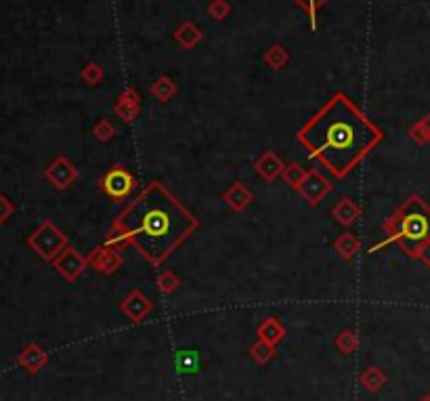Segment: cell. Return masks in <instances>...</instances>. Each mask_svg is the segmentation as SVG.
<instances>
[{
	"label": "cell",
	"instance_id": "cell-1",
	"mask_svg": "<svg viewBox=\"0 0 430 401\" xmlns=\"http://www.w3.org/2000/svg\"><path fill=\"white\" fill-rule=\"evenodd\" d=\"M200 227L179 200L162 185L151 181L111 223L106 238L109 248L133 244L151 265H162Z\"/></svg>",
	"mask_w": 430,
	"mask_h": 401
},
{
	"label": "cell",
	"instance_id": "cell-2",
	"mask_svg": "<svg viewBox=\"0 0 430 401\" xmlns=\"http://www.w3.org/2000/svg\"><path fill=\"white\" fill-rule=\"evenodd\" d=\"M309 158L319 160L336 179H344L384 139V133L344 93L334 97L296 133Z\"/></svg>",
	"mask_w": 430,
	"mask_h": 401
},
{
	"label": "cell",
	"instance_id": "cell-3",
	"mask_svg": "<svg viewBox=\"0 0 430 401\" xmlns=\"http://www.w3.org/2000/svg\"><path fill=\"white\" fill-rule=\"evenodd\" d=\"M384 231L389 238L376 244L372 253L382 248L384 244L394 242L411 258H418L420 250L430 240V208L426 206V202L418 196H409L394 210L393 217L384 223Z\"/></svg>",
	"mask_w": 430,
	"mask_h": 401
},
{
	"label": "cell",
	"instance_id": "cell-4",
	"mask_svg": "<svg viewBox=\"0 0 430 401\" xmlns=\"http://www.w3.org/2000/svg\"><path fill=\"white\" fill-rule=\"evenodd\" d=\"M28 246L36 253L42 260L53 263L57 256L68 248V235L51 220H42L36 231L28 238Z\"/></svg>",
	"mask_w": 430,
	"mask_h": 401
},
{
	"label": "cell",
	"instance_id": "cell-5",
	"mask_svg": "<svg viewBox=\"0 0 430 401\" xmlns=\"http://www.w3.org/2000/svg\"><path fill=\"white\" fill-rule=\"evenodd\" d=\"M137 187V179L124 166H113L101 179V189L113 200H126Z\"/></svg>",
	"mask_w": 430,
	"mask_h": 401
},
{
	"label": "cell",
	"instance_id": "cell-6",
	"mask_svg": "<svg viewBox=\"0 0 430 401\" xmlns=\"http://www.w3.org/2000/svg\"><path fill=\"white\" fill-rule=\"evenodd\" d=\"M86 265H88L86 258L80 255L76 248H72V246H68L61 255L53 260L55 271H57L66 282H76V280L82 275V271L86 269Z\"/></svg>",
	"mask_w": 430,
	"mask_h": 401
},
{
	"label": "cell",
	"instance_id": "cell-7",
	"mask_svg": "<svg viewBox=\"0 0 430 401\" xmlns=\"http://www.w3.org/2000/svg\"><path fill=\"white\" fill-rule=\"evenodd\" d=\"M44 179L51 183L55 189H68L78 179V168L73 166L66 156H59L44 171Z\"/></svg>",
	"mask_w": 430,
	"mask_h": 401
},
{
	"label": "cell",
	"instance_id": "cell-8",
	"mask_svg": "<svg viewBox=\"0 0 430 401\" xmlns=\"http://www.w3.org/2000/svg\"><path fill=\"white\" fill-rule=\"evenodd\" d=\"M86 263L101 275H111L116 273L122 265H124V256L118 255L116 248H109V246H99L95 248L91 255L86 256Z\"/></svg>",
	"mask_w": 430,
	"mask_h": 401
},
{
	"label": "cell",
	"instance_id": "cell-9",
	"mask_svg": "<svg viewBox=\"0 0 430 401\" xmlns=\"http://www.w3.org/2000/svg\"><path fill=\"white\" fill-rule=\"evenodd\" d=\"M311 206H317L323 198L332 191V183L323 177L319 171H309L307 179L300 183V187L296 189Z\"/></svg>",
	"mask_w": 430,
	"mask_h": 401
},
{
	"label": "cell",
	"instance_id": "cell-10",
	"mask_svg": "<svg viewBox=\"0 0 430 401\" xmlns=\"http://www.w3.org/2000/svg\"><path fill=\"white\" fill-rule=\"evenodd\" d=\"M113 113L122 120V122H133L135 118H139L141 113V95L133 88V86H126L116 103H113Z\"/></svg>",
	"mask_w": 430,
	"mask_h": 401
},
{
	"label": "cell",
	"instance_id": "cell-11",
	"mask_svg": "<svg viewBox=\"0 0 430 401\" xmlns=\"http://www.w3.org/2000/svg\"><path fill=\"white\" fill-rule=\"evenodd\" d=\"M254 171L258 177H262L265 181H275L277 177L284 175L286 171V164L282 162V158L275 153V151H265L256 162H254Z\"/></svg>",
	"mask_w": 430,
	"mask_h": 401
},
{
	"label": "cell",
	"instance_id": "cell-12",
	"mask_svg": "<svg viewBox=\"0 0 430 401\" xmlns=\"http://www.w3.org/2000/svg\"><path fill=\"white\" fill-rule=\"evenodd\" d=\"M120 309H122V313H124L128 320H133V322H143L145 318L149 315V311H151V303H149V298L145 296L143 292L133 290L122 300Z\"/></svg>",
	"mask_w": 430,
	"mask_h": 401
},
{
	"label": "cell",
	"instance_id": "cell-13",
	"mask_svg": "<svg viewBox=\"0 0 430 401\" xmlns=\"http://www.w3.org/2000/svg\"><path fill=\"white\" fill-rule=\"evenodd\" d=\"M254 200L252 191L244 185V183H233L225 193H222V202H227V206L235 213H242L250 206V202Z\"/></svg>",
	"mask_w": 430,
	"mask_h": 401
},
{
	"label": "cell",
	"instance_id": "cell-14",
	"mask_svg": "<svg viewBox=\"0 0 430 401\" xmlns=\"http://www.w3.org/2000/svg\"><path fill=\"white\" fill-rule=\"evenodd\" d=\"M17 362H19V365H21L24 370H28L30 374H36L40 367L46 365L48 355H46V351H44L42 347H38V345L32 342V345H28V347L19 353Z\"/></svg>",
	"mask_w": 430,
	"mask_h": 401
},
{
	"label": "cell",
	"instance_id": "cell-15",
	"mask_svg": "<svg viewBox=\"0 0 430 401\" xmlns=\"http://www.w3.org/2000/svg\"><path fill=\"white\" fill-rule=\"evenodd\" d=\"M332 217L338 220L342 227H351V225L361 217V206H359L353 198H342V200H338V204L332 208Z\"/></svg>",
	"mask_w": 430,
	"mask_h": 401
},
{
	"label": "cell",
	"instance_id": "cell-16",
	"mask_svg": "<svg viewBox=\"0 0 430 401\" xmlns=\"http://www.w3.org/2000/svg\"><path fill=\"white\" fill-rule=\"evenodd\" d=\"M175 40L185 51H193L202 42V30L193 21H183L175 30Z\"/></svg>",
	"mask_w": 430,
	"mask_h": 401
},
{
	"label": "cell",
	"instance_id": "cell-17",
	"mask_svg": "<svg viewBox=\"0 0 430 401\" xmlns=\"http://www.w3.org/2000/svg\"><path fill=\"white\" fill-rule=\"evenodd\" d=\"M334 250L342 256L344 260H351L353 256H357L359 253H361V240H359L355 233L344 231V233H340V235L336 238V242H334Z\"/></svg>",
	"mask_w": 430,
	"mask_h": 401
},
{
	"label": "cell",
	"instance_id": "cell-18",
	"mask_svg": "<svg viewBox=\"0 0 430 401\" xmlns=\"http://www.w3.org/2000/svg\"><path fill=\"white\" fill-rule=\"evenodd\" d=\"M179 93V86L175 84V80L170 76H160L155 78V82L151 84V95L160 101V103H168L173 97H177Z\"/></svg>",
	"mask_w": 430,
	"mask_h": 401
},
{
	"label": "cell",
	"instance_id": "cell-19",
	"mask_svg": "<svg viewBox=\"0 0 430 401\" xmlns=\"http://www.w3.org/2000/svg\"><path fill=\"white\" fill-rule=\"evenodd\" d=\"M290 59H292L290 51H287L286 46H282V44H271V46L267 49V53L262 55V61H265L271 70H284L287 64H290Z\"/></svg>",
	"mask_w": 430,
	"mask_h": 401
},
{
	"label": "cell",
	"instance_id": "cell-20",
	"mask_svg": "<svg viewBox=\"0 0 430 401\" xmlns=\"http://www.w3.org/2000/svg\"><path fill=\"white\" fill-rule=\"evenodd\" d=\"M258 336H260V340H265L267 345L273 347V345H277V342L284 338V328H282V324H280L275 318H269L267 322L260 324Z\"/></svg>",
	"mask_w": 430,
	"mask_h": 401
},
{
	"label": "cell",
	"instance_id": "cell-21",
	"mask_svg": "<svg viewBox=\"0 0 430 401\" xmlns=\"http://www.w3.org/2000/svg\"><path fill=\"white\" fill-rule=\"evenodd\" d=\"M294 2H296V4L307 13V17H309V26H311V32H317V28H319V24H317V13H319V9H322L327 0H294Z\"/></svg>",
	"mask_w": 430,
	"mask_h": 401
},
{
	"label": "cell",
	"instance_id": "cell-22",
	"mask_svg": "<svg viewBox=\"0 0 430 401\" xmlns=\"http://www.w3.org/2000/svg\"><path fill=\"white\" fill-rule=\"evenodd\" d=\"M307 175H309V171L304 168V166H300L298 162H294V164H290L286 166V171H284V181L292 187V189H298L300 187V183L307 179Z\"/></svg>",
	"mask_w": 430,
	"mask_h": 401
},
{
	"label": "cell",
	"instance_id": "cell-23",
	"mask_svg": "<svg viewBox=\"0 0 430 401\" xmlns=\"http://www.w3.org/2000/svg\"><path fill=\"white\" fill-rule=\"evenodd\" d=\"M409 137H411L416 143H420V146H426V143H430V113L429 116H424V118H422L418 124H414V126H411Z\"/></svg>",
	"mask_w": 430,
	"mask_h": 401
},
{
	"label": "cell",
	"instance_id": "cell-24",
	"mask_svg": "<svg viewBox=\"0 0 430 401\" xmlns=\"http://www.w3.org/2000/svg\"><path fill=\"white\" fill-rule=\"evenodd\" d=\"M82 80L88 84V86H97V84H101V80H103V68L99 66V64H95V61H91V64H86L84 68H82Z\"/></svg>",
	"mask_w": 430,
	"mask_h": 401
},
{
	"label": "cell",
	"instance_id": "cell-25",
	"mask_svg": "<svg viewBox=\"0 0 430 401\" xmlns=\"http://www.w3.org/2000/svg\"><path fill=\"white\" fill-rule=\"evenodd\" d=\"M384 374L378 370V367H369L363 376H361V382L365 385V389H369V391H378L382 385H384Z\"/></svg>",
	"mask_w": 430,
	"mask_h": 401
},
{
	"label": "cell",
	"instance_id": "cell-26",
	"mask_svg": "<svg viewBox=\"0 0 430 401\" xmlns=\"http://www.w3.org/2000/svg\"><path fill=\"white\" fill-rule=\"evenodd\" d=\"M158 288L164 294H173V292L179 288V278L175 275V271L166 269L158 275Z\"/></svg>",
	"mask_w": 430,
	"mask_h": 401
},
{
	"label": "cell",
	"instance_id": "cell-27",
	"mask_svg": "<svg viewBox=\"0 0 430 401\" xmlns=\"http://www.w3.org/2000/svg\"><path fill=\"white\" fill-rule=\"evenodd\" d=\"M93 135H95V139L97 141H101V143H108L113 139V135H116V128H113V124L106 120V118H101L95 126H93Z\"/></svg>",
	"mask_w": 430,
	"mask_h": 401
},
{
	"label": "cell",
	"instance_id": "cell-28",
	"mask_svg": "<svg viewBox=\"0 0 430 401\" xmlns=\"http://www.w3.org/2000/svg\"><path fill=\"white\" fill-rule=\"evenodd\" d=\"M231 13V4L227 0H210L208 4V15L215 19V21H225Z\"/></svg>",
	"mask_w": 430,
	"mask_h": 401
},
{
	"label": "cell",
	"instance_id": "cell-29",
	"mask_svg": "<svg viewBox=\"0 0 430 401\" xmlns=\"http://www.w3.org/2000/svg\"><path fill=\"white\" fill-rule=\"evenodd\" d=\"M250 353L254 355V360H256V362L265 364V362H269V360H271V355H273V347H271V345H267L265 340H258V342L252 347Z\"/></svg>",
	"mask_w": 430,
	"mask_h": 401
},
{
	"label": "cell",
	"instance_id": "cell-30",
	"mask_svg": "<svg viewBox=\"0 0 430 401\" xmlns=\"http://www.w3.org/2000/svg\"><path fill=\"white\" fill-rule=\"evenodd\" d=\"M336 345L344 351V353H351L355 347H357V336H355V332H342L340 336H338V340H336Z\"/></svg>",
	"mask_w": 430,
	"mask_h": 401
},
{
	"label": "cell",
	"instance_id": "cell-31",
	"mask_svg": "<svg viewBox=\"0 0 430 401\" xmlns=\"http://www.w3.org/2000/svg\"><path fill=\"white\" fill-rule=\"evenodd\" d=\"M177 362H179L180 372H193V367L198 365V355L193 351H180Z\"/></svg>",
	"mask_w": 430,
	"mask_h": 401
},
{
	"label": "cell",
	"instance_id": "cell-32",
	"mask_svg": "<svg viewBox=\"0 0 430 401\" xmlns=\"http://www.w3.org/2000/svg\"><path fill=\"white\" fill-rule=\"evenodd\" d=\"M13 215H15V202L9 196L0 193V223H6Z\"/></svg>",
	"mask_w": 430,
	"mask_h": 401
},
{
	"label": "cell",
	"instance_id": "cell-33",
	"mask_svg": "<svg viewBox=\"0 0 430 401\" xmlns=\"http://www.w3.org/2000/svg\"><path fill=\"white\" fill-rule=\"evenodd\" d=\"M418 258H420L426 267H430V240L424 244V248L420 250V256H418Z\"/></svg>",
	"mask_w": 430,
	"mask_h": 401
},
{
	"label": "cell",
	"instance_id": "cell-34",
	"mask_svg": "<svg viewBox=\"0 0 430 401\" xmlns=\"http://www.w3.org/2000/svg\"><path fill=\"white\" fill-rule=\"evenodd\" d=\"M422 401H430V397H426V400H422Z\"/></svg>",
	"mask_w": 430,
	"mask_h": 401
},
{
	"label": "cell",
	"instance_id": "cell-35",
	"mask_svg": "<svg viewBox=\"0 0 430 401\" xmlns=\"http://www.w3.org/2000/svg\"><path fill=\"white\" fill-rule=\"evenodd\" d=\"M244 2H248V0H244Z\"/></svg>",
	"mask_w": 430,
	"mask_h": 401
}]
</instances>
